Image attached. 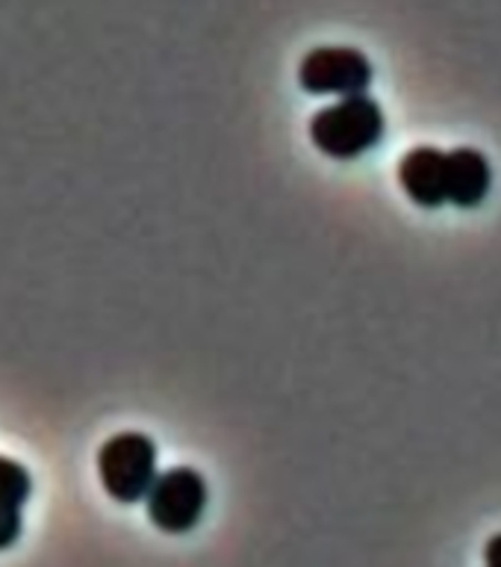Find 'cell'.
<instances>
[{"label": "cell", "instance_id": "cell-1", "mask_svg": "<svg viewBox=\"0 0 501 567\" xmlns=\"http://www.w3.org/2000/svg\"><path fill=\"white\" fill-rule=\"evenodd\" d=\"M387 118L384 106L372 95L336 97L334 104H325L310 118V140L327 157L352 159L366 154L384 140Z\"/></svg>", "mask_w": 501, "mask_h": 567}, {"label": "cell", "instance_id": "cell-2", "mask_svg": "<svg viewBox=\"0 0 501 567\" xmlns=\"http://www.w3.org/2000/svg\"><path fill=\"white\" fill-rule=\"evenodd\" d=\"M97 476L115 503H139L157 482V443L145 432H118L97 450Z\"/></svg>", "mask_w": 501, "mask_h": 567}, {"label": "cell", "instance_id": "cell-3", "mask_svg": "<svg viewBox=\"0 0 501 567\" xmlns=\"http://www.w3.org/2000/svg\"><path fill=\"white\" fill-rule=\"evenodd\" d=\"M207 478L195 467H168L163 470L145 496L148 505V517L157 529L168 535H184L195 529L201 520L203 508H207Z\"/></svg>", "mask_w": 501, "mask_h": 567}, {"label": "cell", "instance_id": "cell-4", "mask_svg": "<svg viewBox=\"0 0 501 567\" xmlns=\"http://www.w3.org/2000/svg\"><path fill=\"white\" fill-rule=\"evenodd\" d=\"M375 71L369 56L352 44H322L301 56L299 83L313 95H366Z\"/></svg>", "mask_w": 501, "mask_h": 567}, {"label": "cell", "instance_id": "cell-5", "mask_svg": "<svg viewBox=\"0 0 501 567\" xmlns=\"http://www.w3.org/2000/svg\"><path fill=\"white\" fill-rule=\"evenodd\" d=\"M398 184L419 207L449 202V151L416 145L398 159Z\"/></svg>", "mask_w": 501, "mask_h": 567}, {"label": "cell", "instance_id": "cell-6", "mask_svg": "<svg viewBox=\"0 0 501 567\" xmlns=\"http://www.w3.org/2000/svg\"><path fill=\"white\" fill-rule=\"evenodd\" d=\"M493 186V166L478 148L449 151V202L476 207Z\"/></svg>", "mask_w": 501, "mask_h": 567}, {"label": "cell", "instance_id": "cell-7", "mask_svg": "<svg viewBox=\"0 0 501 567\" xmlns=\"http://www.w3.org/2000/svg\"><path fill=\"white\" fill-rule=\"evenodd\" d=\"M33 494V476L30 470L15 458L0 455V503H9L21 508Z\"/></svg>", "mask_w": 501, "mask_h": 567}, {"label": "cell", "instance_id": "cell-8", "mask_svg": "<svg viewBox=\"0 0 501 567\" xmlns=\"http://www.w3.org/2000/svg\"><path fill=\"white\" fill-rule=\"evenodd\" d=\"M21 529H24V523H21V508L9 503H0V549H9L21 538Z\"/></svg>", "mask_w": 501, "mask_h": 567}, {"label": "cell", "instance_id": "cell-9", "mask_svg": "<svg viewBox=\"0 0 501 567\" xmlns=\"http://www.w3.org/2000/svg\"><path fill=\"white\" fill-rule=\"evenodd\" d=\"M484 558H487V567H501V532L487 540Z\"/></svg>", "mask_w": 501, "mask_h": 567}]
</instances>
